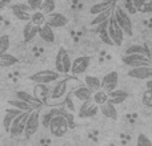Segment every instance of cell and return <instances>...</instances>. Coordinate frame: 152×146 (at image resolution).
I'll list each match as a JSON object with an SVG mask.
<instances>
[{
  "mask_svg": "<svg viewBox=\"0 0 152 146\" xmlns=\"http://www.w3.org/2000/svg\"><path fill=\"white\" fill-rule=\"evenodd\" d=\"M69 78H61V80L56 81L50 89V96L47 98V102L52 106H58V105L63 104L67 98H68L69 93Z\"/></svg>",
  "mask_w": 152,
  "mask_h": 146,
  "instance_id": "obj_1",
  "label": "cell"
},
{
  "mask_svg": "<svg viewBox=\"0 0 152 146\" xmlns=\"http://www.w3.org/2000/svg\"><path fill=\"white\" fill-rule=\"evenodd\" d=\"M113 17H115L116 23L119 24V27L121 28V31L124 32V35L132 36L134 25H132V20L129 17L128 12L124 8H121L120 5H115V8H113Z\"/></svg>",
  "mask_w": 152,
  "mask_h": 146,
  "instance_id": "obj_2",
  "label": "cell"
},
{
  "mask_svg": "<svg viewBox=\"0 0 152 146\" xmlns=\"http://www.w3.org/2000/svg\"><path fill=\"white\" fill-rule=\"evenodd\" d=\"M63 76L56 71H51V69H43L28 77V80L36 82L37 85H47V84H55L56 81L61 80Z\"/></svg>",
  "mask_w": 152,
  "mask_h": 146,
  "instance_id": "obj_3",
  "label": "cell"
},
{
  "mask_svg": "<svg viewBox=\"0 0 152 146\" xmlns=\"http://www.w3.org/2000/svg\"><path fill=\"white\" fill-rule=\"evenodd\" d=\"M55 68L56 72L63 74H68L71 73V68H72V60L69 57L68 52L66 51V48L60 47L56 53V59H55Z\"/></svg>",
  "mask_w": 152,
  "mask_h": 146,
  "instance_id": "obj_4",
  "label": "cell"
},
{
  "mask_svg": "<svg viewBox=\"0 0 152 146\" xmlns=\"http://www.w3.org/2000/svg\"><path fill=\"white\" fill-rule=\"evenodd\" d=\"M121 61H123L124 65L129 66V69L142 68V66H152V60L143 55H124L121 57Z\"/></svg>",
  "mask_w": 152,
  "mask_h": 146,
  "instance_id": "obj_5",
  "label": "cell"
},
{
  "mask_svg": "<svg viewBox=\"0 0 152 146\" xmlns=\"http://www.w3.org/2000/svg\"><path fill=\"white\" fill-rule=\"evenodd\" d=\"M40 109H34L28 116V120L26 124V130H24V136L26 138H31L40 128Z\"/></svg>",
  "mask_w": 152,
  "mask_h": 146,
  "instance_id": "obj_6",
  "label": "cell"
},
{
  "mask_svg": "<svg viewBox=\"0 0 152 146\" xmlns=\"http://www.w3.org/2000/svg\"><path fill=\"white\" fill-rule=\"evenodd\" d=\"M50 132L52 136L55 137H63L66 136V133L68 132L69 126L68 124H67L66 118L63 117V116H56V117L52 118V121H51L50 124Z\"/></svg>",
  "mask_w": 152,
  "mask_h": 146,
  "instance_id": "obj_7",
  "label": "cell"
},
{
  "mask_svg": "<svg viewBox=\"0 0 152 146\" xmlns=\"http://www.w3.org/2000/svg\"><path fill=\"white\" fill-rule=\"evenodd\" d=\"M108 35H110L111 40H112L113 45H121L124 41V32L121 31V28L119 27V24L116 23L115 17H111L108 20Z\"/></svg>",
  "mask_w": 152,
  "mask_h": 146,
  "instance_id": "obj_8",
  "label": "cell"
},
{
  "mask_svg": "<svg viewBox=\"0 0 152 146\" xmlns=\"http://www.w3.org/2000/svg\"><path fill=\"white\" fill-rule=\"evenodd\" d=\"M31 112L21 113L20 116H18V117L13 120L12 125H11V129H10L11 136L16 137V136H21V134H24V130H26V124H27V120H28V116H29V113Z\"/></svg>",
  "mask_w": 152,
  "mask_h": 146,
  "instance_id": "obj_9",
  "label": "cell"
},
{
  "mask_svg": "<svg viewBox=\"0 0 152 146\" xmlns=\"http://www.w3.org/2000/svg\"><path fill=\"white\" fill-rule=\"evenodd\" d=\"M91 65V57L89 56H79L72 61V68H71V74L74 76H80L87 72V69Z\"/></svg>",
  "mask_w": 152,
  "mask_h": 146,
  "instance_id": "obj_10",
  "label": "cell"
},
{
  "mask_svg": "<svg viewBox=\"0 0 152 146\" xmlns=\"http://www.w3.org/2000/svg\"><path fill=\"white\" fill-rule=\"evenodd\" d=\"M118 84H119V73L116 71L108 72L102 78V90H104L105 93H111V92L118 89Z\"/></svg>",
  "mask_w": 152,
  "mask_h": 146,
  "instance_id": "obj_11",
  "label": "cell"
},
{
  "mask_svg": "<svg viewBox=\"0 0 152 146\" xmlns=\"http://www.w3.org/2000/svg\"><path fill=\"white\" fill-rule=\"evenodd\" d=\"M45 24L50 25L51 28H61V27H66L68 24V17L60 12H53L45 16Z\"/></svg>",
  "mask_w": 152,
  "mask_h": 146,
  "instance_id": "obj_12",
  "label": "cell"
},
{
  "mask_svg": "<svg viewBox=\"0 0 152 146\" xmlns=\"http://www.w3.org/2000/svg\"><path fill=\"white\" fill-rule=\"evenodd\" d=\"M99 112V106L95 105L92 101H87V102H83L81 106L79 108V112H77V116L80 118H91V117H95Z\"/></svg>",
  "mask_w": 152,
  "mask_h": 146,
  "instance_id": "obj_13",
  "label": "cell"
},
{
  "mask_svg": "<svg viewBox=\"0 0 152 146\" xmlns=\"http://www.w3.org/2000/svg\"><path fill=\"white\" fill-rule=\"evenodd\" d=\"M72 96H74L76 100H79V101L87 102V101H92L94 92L89 90L86 85H80V86H76L74 90H72Z\"/></svg>",
  "mask_w": 152,
  "mask_h": 146,
  "instance_id": "obj_14",
  "label": "cell"
},
{
  "mask_svg": "<svg viewBox=\"0 0 152 146\" xmlns=\"http://www.w3.org/2000/svg\"><path fill=\"white\" fill-rule=\"evenodd\" d=\"M16 97H18V100H20V101L31 105L34 109H39V108L42 106V104H43L40 100H37L35 96H31V94H29L28 92H26V90H18L16 92Z\"/></svg>",
  "mask_w": 152,
  "mask_h": 146,
  "instance_id": "obj_15",
  "label": "cell"
},
{
  "mask_svg": "<svg viewBox=\"0 0 152 146\" xmlns=\"http://www.w3.org/2000/svg\"><path fill=\"white\" fill-rule=\"evenodd\" d=\"M127 74L136 80H147L152 77V66H142V68L129 69Z\"/></svg>",
  "mask_w": 152,
  "mask_h": 146,
  "instance_id": "obj_16",
  "label": "cell"
},
{
  "mask_svg": "<svg viewBox=\"0 0 152 146\" xmlns=\"http://www.w3.org/2000/svg\"><path fill=\"white\" fill-rule=\"evenodd\" d=\"M21 113H23V112L15 109V108H10V109L5 110L4 118H3V126H4L5 132H8V133H10V129H11V125H12L13 120H15L18 116H20Z\"/></svg>",
  "mask_w": 152,
  "mask_h": 146,
  "instance_id": "obj_17",
  "label": "cell"
},
{
  "mask_svg": "<svg viewBox=\"0 0 152 146\" xmlns=\"http://www.w3.org/2000/svg\"><path fill=\"white\" fill-rule=\"evenodd\" d=\"M127 98H128V93L126 90H121V89H116V90L108 93V102L115 105V106L123 104Z\"/></svg>",
  "mask_w": 152,
  "mask_h": 146,
  "instance_id": "obj_18",
  "label": "cell"
},
{
  "mask_svg": "<svg viewBox=\"0 0 152 146\" xmlns=\"http://www.w3.org/2000/svg\"><path fill=\"white\" fill-rule=\"evenodd\" d=\"M84 84H86L87 88L91 92H94V93L102 90V80H100L99 77H96V76L86 74L84 76Z\"/></svg>",
  "mask_w": 152,
  "mask_h": 146,
  "instance_id": "obj_19",
  "label": "cell"
},
{
  "mask_svg": "<svg viewBox=\"0 0 152 146\" xmlns=\"http://www.w3.org/2000/svg\"><path fill=\"white\" fill-rule=\"evenodd\" d=\"M126 55L129 56V55H143V56H147L148 59H151L150 56V48L144 44H134L131 47H128L126 49Z\"/></svg>",
  "mask_w": 152,
  "mask_h": 146,
  "instance_id": "obj_20",
  "label": "cell"
},
{
  "mask_svg": "<svg viewBox=\"0 0 152 146\" xmlns=\"http://www.w3.org/2000/svg\"><path fill=\"white\" fill-rule=\"evenodd\" d=\"M115 3L113 1H100V3H95L94 5H92L91 8H89V13L94 16H97L100 15V13L105 12L107 9H110V8L115 7Z\"/></svg>",
  "mask_w": 152,
  "mask_h": 146,
  "instance_id": "obj_21",
  "label": "cell"
},
{
  "mask_svg": "<svg viewBox=\"0 0 152 146\" xmlns=\"http://www.w3.org/2000/svg\"><path fill=\"white\" fill-rule=\"evenodd\" d=\"M39 36L45 43H50V44L55 43V32H53V28H51L47 24H44L43 27L39 28Z\"/></svg>",
  "mask_w": 152,
  "mask_h": 146,
  "instance_id": "obj_22",
  "label": "cell"
},
{
  "mask_svg": "<svg viewBox=\"0 0 152 146\" xmlns=\"http://www.w3.org/2000/svg\"><path fill=\"white\" fill-rule=\"evenodd\" d=\"M39 35V27L34 25L31 23H27L26 27L23 28V39L26 43H29L31 40L35 39V36Z\"/></svg>",
  "mask_w": 152,
  "mask_h": 146,
  "instance_id": "obj_23",
  "label": "cell"
},
{
  "mask_svg": "<svg viewBox=\"0 0 152 146\" xmlns=\"http://www.w3.org/2000/svg\"><path fill=\"white\" fill-rule=\"evenodd\" d=\"M100 112H102V114L104 116V117L110 118V120H118V109H116L115 105L110 104V102H107V104L102 105V106H99Z\"/></svg>",
  "mask_w": 152,
  "mask_h": 146,
  "instance_id": "obj_24",
  "label": "cell"
},
{
  "mask_svg": "<svg viewBox=\"0 0 152 146\" xmlns=\"http://www.w3.org/2000/svg\"><path fill=\"white\" fill-rule=\"evenodd\" d=\"M113 8H115V7L110 8V9H107L105 12H103V13H100V15L95 16L94 20L91 21V25H92V27H97V25H100V24H103V23H105V21H108V20H110V19L113 16Z\"/></svg>",
  "mask_w": 152,
  "mask_h": 146,
  "instance_id": "obj_25",
  "label": "cell"
},
{
  "mask_svg": "<svg viewBox=\"0 0 152 146\" xmlns=\"http://www.w3.org/2000/svg\"><path fill=\"white\" fill-rule=\"evenodd\" d=\"M10 8H11L12 13L15 15V17L18 19V20H20V21H28V23L31 21V15H32V13H28V12H26V11L19 9V8L16 7L15 4H11Z\"/></svg>",
  "mask_w": 152,
  "mask_h": 146,
  "instance_id": "obj_26",
  "label": "cell"
},
{
  "mask_svg": "<svg viewBox=\"0 0 152 146\" xmlns=\"http://www.w3.org/2000/svg\"><path fill=\"white\" fill-rule=\"evenodd\" d=\"M18 57H15L13 55L5 52L0 55V66H12L15 64H18Z\"/></svg>",
  "mask_w": 152,
  "mask_h": 146,
  "instance_id": "obj_27",
  "label": "cell"
},
{
  "mask_svg": "<svg viewBox=\"0 0 152 146\" xmlns=\"http://www.w3.org/2000/svg\"><path fill=\"white\" fill-rule=\"evenodd\" d=\"M8 105L10 106H12V108H15V109H18V110H20V112H31V110H34V108L31 106V105H28V104H26V102H23V101H20V100H11V101H8Z\"/></svg>",
  "mask_w": 152,
  "mask_h": 146,
  "instance_id": "obj_28",
  "label": "cell"
},
{
  "mask_svg": "<svg viewBox=\"0 0 152 146\" xmlns=\"http://www.w3.org/2000/svg\"><path fill=\"white\" fill-rule=\"evenodd\" d=\"M92 102L97 106H102V105L107 104L108 102V93H105L104 90H99L96 93H94V97H92Z\"/></svg>",
  "mask_w": 152,
  "mask_h": 146,
  "instance_id": "obj_29",
  "label": "cell"
},
{
  "mask_svg": "<svg viewBox=\"0 0 152 146\" xmlns=\"http://www.w3.org/2000/svg\"><path fill=\"white\" fill-rule=\"evenodd\" d=\"M29 23L40 28V27H43L45 24V15L43 12H40V11H36V12H34L31 15V21Z\"/></svg>",
  "mask_w": 152,
  "mask_h": 146,
  "instance_id": "obj_30",
  "label": "cell"
},
{
  "mask_svg": "<svg viewBox=\"0 0 152 146\" xmlns=\"http://www.w3.org/2000/svg\"><path fill=\"white\" fill-rule=\"evenodd\" d=\"M55 7H56V3L53 1V0H43L42 7H40L39 11L44 13L45 16H48V15H51V13H53Z\"/></svg>",
  "mask_w": 152,
  "mask_h": 146,
  "instance_id": "obj_31",
  "label": "cell"
},
{
  "mask_svg": "<svg viewBox=\"0 0 152 146\" xmlns=\"http://www.w3.org/2000/svg\"><path fill=\"white\" fill-rule=\"evenodd\" d=\"M142 102H143V105H144V106L152 108V88H148L147 90L143 92Z\"/></svg>",
  "mask_w": 152,
  "mask_h": 146,
  "instance_id": "obj_32",
  "label": "cell"
},
{
  "mask_svg": "<svg viewBox=\"0 0 152 146\" xmlns=\"http://www.w3.org/2000/svg\"><path fill=\"white\" fill-rule=\"evenodd\" d=\"M42 96H45L48 98V96H50V90H48V88L45 85H36L35 86V97H36L37 100H40ZM40 101H42V100H40Z\"/></svg>",
  "mask_w": 152,
  "mask_h": 146,
  "instance_id": "obj_33",
  "label": "cell"
},
{
  "mask_svg": "<svg viewBox=\"0 0 152 146\" xmlns=\"http://www.w3.org/2000/svg\"><path fill=\"white\" fill-rule=\"evenodd\" d=\"M10 43H11V39L8 35H3L0 36V55L1 53H5L10 48Z\"/></svg>",
  "mask_w": 152,
  "mask_h": 146,
  "instance_id": "obj_34",
  "label": "cell"
},
{
  "mask_svg": "<svg viewBox=\"0 0 152 146\" xmlns=\"http://www.w3.org/2000/svg\"><path fill=\"white\" fill-rule=\"evenodd\" d=\"M136 146H152V141L148 138L145 134L140 133L136 139Z\"/></svg>",
  "mask_w": 152,
  "mask_h": 146,
  "instance_id": "obj_35",
  "label": "cell"
},
{
  "mask_svg": "<svg viewBox=\"0 0 152 146\" xmlns=\"http://www.w3.org/2000/svg\"><path fill=\"white\" fill-rule=\"evenodd\" d=\"M63 117L66 118V121H67V124H68L69 129L74 128V126H75V118H74V114H72V113H69L68 110H64Z\"/></svg>",
  "mask_w": 152,
  "mask_h": 146,
  "instance_id": "obj_36",
  "label": "cell"
},
{
  "mask_svg": "<svg viewBox=\"0 0 152 146\" xmlns=\"http://www.w3.org/2000/svg\"><path fill=\"white\" fill-rule=\"evenodd\" d=\"M42 3H43V0H28L27 4H28V7L31 8V11H35V12H36V11L40 9Z\"/></svg>",
  "mask_w": 152,
  "mask_h": 146,
  "instance_id": "obj_37",
  "label": "cell"
},
{
  "mask_svg": "<svg viewBox=\"0 0 152 146\" xmlns=\"http://www.w3.org/2000/svg\"><path fill=\"white\" fill-rule=\"evenodd\" d=\"M15 5L19 8V9L26 11V12H28V13H29V11H31V8L28 7V4H27V3H18V4H15Z\"/></svg>",
  "mask_w": 152,
  "mask_h": 146,
  "instance_id": "obj_38",
  "label": "cell"
},
{
  "mask_svg": "<svg viewBox=\"0 0 152 146\" xmlns=\"http://www.w3.org/2000/svg\"><path fill=\"white\" fill-rule=\"evenodd\" d=\"M126 9L128 11L129 13H132V15L137 12V9H136V8H135V5L132 4V3H129V1H128V3H126Z\"/></svg>",
  "mask_w": 152,
  "mask_h": 146,
  "instance_id": "obj_39",
  "label": "cell"
},
{
  "mask_svg": "<svg viewBox=\"0 0 152 146\" xmlns=\"http://www.w3.org/2000/svg\"><path fill=\"white\" fill-rule=\"evenodd\" d=\"M7 5H11L10 1H1L0 3V8H4V7H7Z\"/></svg>",
  "mask_w": 152,
  "mask_h": 146,
  "instance_id": "obj_40",
  "label": "cell"
},
{
  "mask_svg": "<svg viewBox=\"0 0 152 146\" xmlns=\"http://www.w3.org/2000/svg\"><path fill=\"white\" fill-rule=\"evenodd\" d=\"M150 56H151V60H152V41L150 44Z\"/></svg>",
  "mask_w": 152,
  "mask_h": 146,
  "instance_id": "obj_41",
  "label": "cell"
},
{
  "mask_svg": "<svg viewBox=\"0 0 152 146\" xmlns=\"http://www.w3.org/2000/svg\"><path fill=\"white\" fill-rule=\"evenodd\" d=\"M108 146H116V145H115V144H113V142H111V144H110V145H108Z\"/></svg>",
  "mask_w": 152,
  "mask_h": 146,
  "instance_id": "obj_42",
  "label": "cell"
},
{
  "mask_svg": "<svg viewBox=\"0 0 152 146\" xmlns=\"http://www.w3.org/2000/svg\"><path fill=\"white\" fill-rule=\"evenodd\" d=\"M0 74H1V72H0Z\"/></svg>",
  "mask_w": 152,
  "mask_h": 146,
  "instance_id": "obj_43",
  "label": "cell"
}]
</instances>
